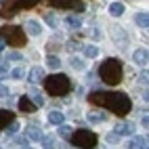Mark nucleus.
<instances>
[{"label": "nucleus", "mask_w": 149, "mask_h": 149, "mask_svg": "<svg viewBox=\"0 0 149 149\" xmlns=\"http://www.w3.org/2000/svg\"><path fill=\"white\" fill-rule=\"evenodd\" d=\"M88 101L97 107H107L111 109L116 116H128V111L132 109V101L126 93H105V91H95L88 95Z\"/></svg>", "instance_id": "nucleus-1"}, {"label": "nucleus", "mask_w": 149, "mask_h": 149, "mask_svg": "<svg viewBox=\"0 0 149 149\" xmlns=\"http://www.w3.org/2000/svg\"><path fill=\"white\" fill-rule=\"evenodd\" d=\"M99 76H101V80L109 86H116L122 82V63L118 61V59H107V61L101 63V67H99Z\"/></svg>", "instance_id": "nucleus-2"}, {"label": "nucleus", "mask_w": 149, "mask_h": 149, "mask_svg": "<svg viewBox=\"0 0 149 149\" xmlns=\"http://www.w3.org/2000/svg\"><path fill=\"white\" fill-rule=\"evenodd\" d=\"M44 91L53 97H65L72 91V82L65 74H53L44 78Z\"/></svg>", "instance_id": "nucleus-3"}, {"label": "nucleus", "mask_w": 149, "mask_h": 149, "mask_svg": "<svg viewBox=\"0 0 149 149\" xmlns=\"http://www.w3.org/2000/svg\"><path fill=\"white\" fill-rule=\"evenodd\" d=\"M69 141H72V145H76L78 149H95L99 145L97 134L93 130H88V128H78L76 132H72Z\"/></svg>", "instance_id": "nucleus-4"}, {"label": "nucleus", "mask_w": 149, "mask_h": 149, "mask_svg": "<svg viewBox=\"0 0 149 149\" xmlns=\"http://www.w3.org/2000/svg\"><path fill=\"white\" fill-rule=\"evenodd\" d=\"M6 38V42L11 44L13 48H19V46H23L27 42V38H25V32H23V27H19V25H6L0 29V38Z\"/></svg>", "instance_id": "nucleus-5"}, {"label": "nucleus", "mask_w": 149, "mask_h": 149, "mask_svg": "<svg viewBox=\"0 0 149 149\" xmlns=\"http://www.w3.org/2000/svg\"><path fill=\"white\" fill-rule=\"evenodd\" d=\"M17 4L13 2V0H6L4 4H0V15H2L4 19H11V17H15L17 15Z\"/></svg>", "instance_id": "nucleus-6"}, {"label": "nucleus", "mask_w": 149, "mask_h": 149, "mask_svg": "<svg viewBox=\"0 0 149 149\" xmlns=\"http://www.w3.org/2000/svg\"><path fill=\"white\" fill-rule=\"evenodd\" d=\"M134 132V126L130 122H120V124H116V134H120V136H128V134H132Z\"/></svg>", "instance_id": "nucleus-7"}, {"label": "nucleus", "mask_w": 149, "mask_h": 149, "mask_svg": "<svg viewBox=\"0 0 149 149\" xmlns=\"http://www.w3.org/2000/svg\"><path fill=\"white\" fill-rule=\"evenodd\" d=\"M19 109H21L23 113H34V111H36V105H34L32 99L21 97V99H19Z\"/></svg>", "instance_id": "nucleus-8"}, {"label": "nucleus", "mask_w": 149, "mask_h": 149, "mask_svg": "<svg viewBox=\"0 0 149 149\" xmlns=\"http://www.w3.org/2000/svg\"><path fill=\"white\" fill-rule=\"evenodd\" d=\"M13 120H15V116L8 111V109H0V130H4Z\"/></svg>", "instance_id": "nucleus-9"}, {"label": "nucleus", "mask_w": 149, "mask_h": 149, "mask_svg": "<svg viewBox=\"0 0 149 149\" xmlns=\"http://www.w3.org/2000/svg\"><path fill=\"white\" fill-rule=\"evenodd\" d=\"M25 32H27L29 36H40V34H42V27H40V23H38V21L29 19V21L25 23Z\"/></svg>", "instance_id": "nucleus-10"}, {"label": "nucleus", "mask_w": 149, "mask_h": 149, "mask_svg": "<svg viewBox=\"0 0 149 149\" xmlns=\"http://www.w3.org/2000/svg\"><path fill=\"white\" fill-rule=\"evenodd\" d=\"M44 80V69L42 67H32V72H29V82L32 84H38Z\"/></svg>", "instance_id": "nucleus-11"}, {"label": "nucleus", "mask_w": 149, "mask_h": 149, "mask_svg": "<svg viewBox=\"0 0 149 149\" xmlns=\"http://www.w3.org/2000/svg\"><path fill=\"white\" fill-rule=\"evenodd\" d=\"M147 57H149V53L145 48H139V51H134V55H132L134 63H139V65H147Z\"/></svg>", "instance_id": "nucleus-12"}, {"label": "nucleus", "mask_w": 149, "mask_h": 149, "mask_svg": "<svg viewBox=\"0 0 149 149\" xmlns=\"http://www.w3.org/2000/svg\"><path fill=\"white\" fill-rule=\"evenodd\" d=\"M25 134L32 139V141H40V136H42V130H40V126H36V124H32V126H27V130H25Z\"/></svg>", "instance_id": "nucleus-13"}, {"label": "nucleus", "mask_w": 149, "mask_h": 149, "mask_svg": "<svg viewBox=\"0 0 149 149\" xmlns=\"http://www.w3.org/2000/svg\"><path fill=\"white\" fill-rule=\"evenodd\" d=\"M128 149H147V141L143 136H132L128 143Z\"/></svg>", "instance_id": "nucleus-14"}, {"label": "nucleus", "mask_w": 149, "mask_h": 149, "mask_svg": "<svg viewBox=\"0 0 149 149\" xmlns=\"http://www.w3.org/2000/svg\"><path fill=\"white\" fill-rule=\"evenodd\" d=\"M88 120H91V122H95V124H99V122H105V120H107V113H103V111H97V109H93V111L88 113Z\"/></svg>", "instance_id": "nucleus-15"}, {"label": "nucleus", "mask_w": 149, "mask_h": 149, "mask_svg": "<svg viewBox=\"0 0 149 149\" xmlns=\"http://www.w3.org/2000/svg\"><path fill=\"white\" fill-rule=\"evenodd\" d=\"M109 15H111V17H122L124 15V4L122 2H111V6H109Z\"/></svg>", "instance_id": "nucleus-16"}, {"label": "nucleus", "mask_w": 149, "mask_h": 149, "mask_svg": "<svg viewBox=\"0 0 149 149\" xmlns=\"http://www.w3.org/2000/svg\"><path fill=\"white\" fill-rule=\"evenodd\" d=\"M13 2L17 4V8H34L40 0H13Z\"/></svg>", "instance_id": "nucleus-17"}, {"label": "nucleus", "mask_w": 149, "mask_h": 149, "mask_svg": "<svg viewBox=\"0 0 149 149\" xmlns=\"http://www.w3.org/2000/svg\"><path fill=\"white\" fill-rule=\"evenodd\" d=\"M63 120H65V116L61 111H51L48 113V122L51 124H63Z\"/></svg>", "instance_id": "nucleus-18"}, {"label": "nucleus", "mask_w": 149, "mask_h": 149, "mask_svg": "<svg viewBox=\"0 0 149 149\" xmlns=\"http://www.w3.org/2000/svg\"><path fill=\"white\" fill-rule=\"evenodd\" d=\"M65 23L69 27H80L82 25V19L78 17V15H69V17H65Z\"/></svg>", "instance_id": "nucleus-19"}, {"label": "nucleus", "mask_w": 149, "mask_h": 149, "mask_svg": "<svg viewBox=\"0 0 149 149\" xmlns=\"http://www.w3.org/2000/svg\"><path fill=\"white\" fill-rule=\"evenodd\" d=\"M51 4H53L55 8H72L74 0H51Z\"/></svg>", "instance_id": "nucleus-20"}, {"label": "nucleus", "mask_w": 149, "mask_h": 149, "mask_svg": "<svg viewBox=\"0 0 149 149\" xmlns=\"http://www.w3.org/2000/svg\"><path fill=\"white\" fill-rule=\"evenodd\" d=\"M65 48H67L69 53H76V51H82L84 44H82V42H78V40H69V42L65 44Z\"/></svg>", "instance_id": "nucleus-21"}, {"label": "nucleus", "mask_w": 149, "mask_h": 149, "mask_svg": "<svg viewBox=\"0 0 149 149\" xmlns=\"http://www.w3.org/2000/svg\"><path fill=\"white\" fill-rule=\"evenodd\" d=\"M134 21H136L139 27H147V25H149V17H147V13H139V15L134 17Z\"/></svg>", "instance_id": "nucleus-22"}, {"label": "nucleus", "mask_w": 149, "mask_h": 149, "mask_svg": "<svg viewBox=\"0 0 149 149\" xmlns=\"http://www.w3.org/2000/svg\"><path fill=\"white\" fill-rule=\"evenodd\" d=\"M40 141H42V147L44 149H55V136L46 134V136H40Z\"/></svg>", "instance_id": "nucleus-23"}, {"label": "nucleus", "mask_w": 149, "mask_h": 149, "mask_svg": "<svg viewBox=\"0 0 149 149\" xmlns=\"http://www.w3.org/2000/svg\"><path fill=\"white\" fill-rule=\"evenodd\" d=\"M29 93H32V101H34V105H36V107L44 105V97L38 93V91H29Z\"/></svg>", "instance_id": "nucleus-24"}, {"label": "nucleus", "mask_w": 149, "mask_h": 149, "mask_svg": "<svg viewBox=\"0 0 149 149\" xmlns=\"http://www.w3.org/2000/svg\"><path fill=\"white\" fill-rule=\"evenodd\" d=\"M84 53H86L88 59H95V57L99 55V48H97V46H84Z\"/></svg>", "instance_id": "nucleus-25"}, {"label": "nucleus", "mask_w": 149, "mask_h": 149, "mask_svg": "<svg viewBox=\"0 0 149 149\" xmlns=\"http://www.w3.org/2000/svg\"><path fill=\"white\" fill-rule=\"evenodd\" d=\"M59 134H61L63 139H69V136H72V128H69V126H63V124H59Z\"/></svg>", "instance_id": "nucleus-26"}, {"label": "nucleus", "mask_w": 149, "mask_h": 149, "mask_svg": "<svg viewBox=\"0 0 149 149\" xmlns=\"http://www.w3.org/2000/svg\"><path fill=\"white\" fill-rule=\"evenodd\" d=\"M48 67H53V69H57L59 65H61V59H59V57H55V55H51V57H48Z\"/></svg>", "instance_id": "nucleus-27"}, {"label": "nucleus", "mask_w": 149, "mask_h": 149, "mask_svg": "<svg viewBox=\"0 0 149 149\" xmlns=\"http://www.w3.org/2000/svg\"><path fill=\"white\" fill-rule=\"evenodd\" d=\"M44 21L51 25V27H57V17H55V13H46V15H44Z\"/></svg>", "instance_id": "nucleus-28"}, {"label": "nucleus", "mask_w": 149, "mask_h": 149, "mask_svg": "<svg viewBox=\"0 0 149 149\" xmlns=\"http://www.w3.org/2000/svg\"><path fill=\"white\" fill-rule=\"evenodd\" d=\"M84 2H82V0H74V4H72V11H76V13H82L84 11Z\"/></svg>", "instance_id": "nucleus-29"}, {"label": "nucleus", "mask_w": 149, "mask_h": 149, "mask_svg": "<svg viewBox=\"0 0 149 149\" xmlns=\"http://www.w3.org/2000/svg\"><path fill=\"white\" fill-rule=\"evenodd\" d=\"M17 130H19V122H17V120H13L11 124L6 126V132H8V134H15Z\"/></svg>", "instance_id": "nucleus-30"}, {"label": "nucleus", "mask_w": 149, "mask_h": 149, "mask_svg": "<svg viewBox=\"0 0 149 149\" xmlns=\"http://www.w3.org/2000/svg\"><path fill=\"white\" fill-rule=\"evenodd\" d=\"M11 78H13V80H21V78H23V69H21V67L13 69V72H11Z\"/></svg>", "instance_id": "nucleus-31"}, {"label": "nucleus", "mask_w": 149, "mask_h": 149, "mask_svg": "<svg viewBox=\"0 0 149 149\" xmlns=\"http://www.w3.org/2000/svg\"><path fill=\"white\" fill-rule=\"evenodd\" d=\"M21 55H19L17 51H13V53H8V57H6V61H21Z\"/></svg>", "instance_id": "nucleus-32"}, {"label": "nucleus", "mask_w": 149, "mask_h": 149, "mask_svg": "<svg viewBox=\"0 0 149 149\" xmlns=\"http://www.w3.org/2000/svg\"><path fill=\"white\" fill-rule=\"evenodd\" d=\"M72 67H76V69H84V61H80V59H72Z\"/></svg>", "instance_id": "nucleus-33"}, {"label": "nucleus", "mask_w": 149, "mask_h": 149, "mask_svg": "<svg viewBox=\"0 0 149 149\" xmlns=\"http://www.w3.org/2000/svg\"><path fill=\"white\" fill-rule=\"evenodd\" d=\"M118 139H120V134H116V132H113V134H111V132L107 134V141H109V143H118Z\"/></svg>", "instance_id": "nucleus-34"}, {"label": "nucleus", "mask_w": 149, "mask_h": 149, "mask_svg": "<svg viewBox=\"0 0 149 149\" xmlns=\"http://www.w3.org/2000/svg\"><path fill=\"white\" fill-rule=\"evenodd\" d=\"M147 69H145V72H141V76H139V82H141V84H147Z\"/></svg>", "instance_id": "nucleus-35"}, {"label": "nucleus", "mask_w": 149, "mask_h": 149, "mask_svg": "<svg viewBox=\"0 0 149 149\" xmlns=\"http://www.w3.org/2000/svg\"><path fill=\"white\" fill-rule=\"evenodd\" d=\"M2 78H8V74H6V69H4V65H0V80Z\"/></svg>", "instance_id": "nucleus-36"}, {"label": "nucleus", "mask_w": 149, "mask_h": 149, "mask_svg": "<svg viewBox=\"0 0 149 149\" xmlns=\"http://www.w3.org/2000/svg\"><path fill=\"white\" fill-rule=\"evenodd\" d=\"M6 95H8V88L0 84V97H6Z\"/></svg>", "instance_id": "nucleus-37"}, {"label": "nucleus", "mask_w": 149, "mask_h": 149, "mask_svg": "<svg viewBox=\"0 0 149 149\" xmlns=\"http://www.w3.org/2000/svg\"><path fill=\"white\" fill-rule=\"evenodd\" d=\"M2 51H4V42H2V40H0V53H2Z\"/></svg>", "instance_id": "nucleus-38"}, {"label": "nucleus", "mask_w": 149, "mask_h": 149, "mask_svg": "<svg viewBox=\"0 0 149 149\" xmlns=\"http://www.w3.org/2000/svg\"><path fill=\"white\" fill-rule=\"evenodd\" d=\"M23 149H32V147H23Z\"/></svg>", "instance_id": "nucleus-39"}]
</instances>
